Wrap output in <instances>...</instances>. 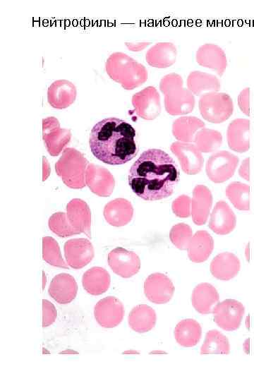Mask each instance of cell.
Returning a JSON list of instances; mask_svg holds the SVG:
<instances>
[{"label": "cell", "mask_w": 254, "mask_h": 381, "mask_svg": "<svg viewBox=\"0 0 254 381\" xmlns=\"http://www.w3.org/2000/svg\"><path fill=\"white\" fill-rule=\"evenodd\" d=\"M214 321L226 331L237 329L245 313L243 304L235 299H226L218 303L212 309Z\"/></svg>", "instance_id": "277c9868"}, {"label": "cell", "mask_w": 254, "mask_h": 381, "mask_svg": "<svg viewBox=\"0 0 254 381\" xmlns=\"http://www.w3.org/2000/svg\"><path fill=\"white\" fill-rule=\"evenodd\" d=\"M171 280L164 274L155 272L150 274L144 282V293L147 298L156 304L169 302L174 293Z\"/></svg>", "instance_id": "52a82bcc"}, {"label": "cell", "mask_w": 254, "mask_h": 381, "mask_svg": "<svg viewBox=\"0 0 254 381\" xmlns=\"http://www.w3.org/2000/svg\"><path fill=\"white\" fill-rule=\"evenodd\" d=\"M42 258L50 265L68 268V265L62 258L58 242L51 236L42 238Z\"/></svg>", "instance_id": "484cf974"}, {"label": "cell", "mask_w": 254, "mask_h": 381, "mask_svg": "<svg viewBox=\"0 0 254 381\" xmlns=\"http://www.w3.org/2000/svg\"><path fill=\"white\" fill-rule=\"evenodd\" d=\"M172 211L179 217H188L191 214V199L186 195L176 198L171 205Z\"/></svg>", "instance_id": "f1b7e54d"}, {"label": "cell", "mask_w": 254, "mask_h": 381, "mask_svg": "<svg viewBox=\"0 0 254 381\" xmlns=\"http://www.w3.org/2000/svg\"><path fill=\"white\" fill-rule=\"evenodd\" d=\"M225 193L233 205L239 210H249V186L241 182H231Z\"/></svg>", "instance_id": "d4e9b609"}, {"label": "cell", "mask_w": 254, "mask_h": 381, "mask_svg": "<svg viewBox=\"0 0 254 381\" xmlns=\"http://www.w3.org/2000/svg\"><path fill=\"white\" fill-rule=\"evenodd\" d=\"M48 225L50 230L59 237H68L80 234L69 223L66 213L56 212L49 219Z\"/></svg>", "instance_id": "4316f807"}, {"label": "cell", "mask_w": 254, "mask_h": 381, "mask_svg": "<svg viewBox=\"0 0 254 381\" xmlns=\"http://www.w3.org/2000/svg\"><path fill=\"white\" fill-rule=\"evenodd\" d=\"M108 264L116 274L123 278L135 275L140 269L138 255L122 247H116L109 253Z\"/></svg>", "instance_id": "8992f818"}, {"label": "cell", "mask_w": 254, "mask_h": 381, "mask_svg": "<svg viewBox=\"0 0 254 381\" xmlns=\"http://www.w3.org/2000/svg\"><path fill=\"white\" fill-rule=\"evenodd\" d=\"M214 249L212 236L205 230L195 232L190 239L187 251L190 261L195 263L203 262L207 260Z\"/></svg>", "instance_id": "ac0fdd59"}, {"label": "cell", "mask_w": 254, "mask_h": 381, "mask_svg": "<svg viewBox=\"0 0 254 381\" xmlns=\"http://www.w3.org/2000/svg\"><path fill=\"white\" fill-rule=\"evenodd\" d=\"M85 184L100 197H108L114 191L115 179L105 168L90 164L85 172Z\"/></svg>", "instance_id": "30bf717a"}, {"label": "cell", "mask_w": 254, "mask_h": 381, "mask_svg": "<svg viewBox=\"0 0 254 381\" xmlns=\"http://www.w3.org/2000/svg\"><path fill=\"white\" fill-rule=\"evenodd\" d=\"M241 263L234 253L224 252L218 254L210 263V270L213 277L228 281L237 275L240 270Z\"/></svg>", "instance_id": "2e32d148"}, {"label": "cell", "mask_w": 254, "mask_h": 381, "mask_svg": "<svg viewBox=\"0 0 254 381\" xmlns=\"http://www.w3.org/2000/svg\"><path fill=\"white\" fill-rule=\"evenodd\" d=\"M123 303L115 296H109L99 300L94 308V315L97 323L105 328L118 326L124 316Z\"/></svg>", "instance_id": "5b68a950"}, {"label": "cell", "mask_w": 254, "mask_h": 381, "mask_svg": "<svg viewBox=\"0 0 254 381\" xmlns=\"http://www.w3.org/2000/svg\"><path fill=\"white\" fill-rule=\"evenodd\" d=\"M212 205L210 190L204 185H197L193 191L191 215L193 222L198 226L206 223Z\"/></svg>", "instance_id": "5bb4252c"}, {"label": "cell", "mask_w": 254, "mask_h": 381, "mask_svg": "<svg viewBox=\"0 0 254 381\" xmlns=\"http://www.w3.org/2000/svg\"><path fill=\"white\" fill-rule=\"evenodd\" d=\"M78 284L75 278L68 273H60L52 279L48 293L59 304H68L75 299Z\"/></svg>", "instance_id": "8fae6325"}, {"label": "cell", "mask_w": 254, "mask_h": 381, "mask_svg": "<svg viewBox=\"0 0 254 381\" xmlns=\"http://www.w3.org/2000/svg\"><path fill=\"white\" fill-rule=\"evenodd\" d=\"M66 215L73 228L91 238V211L84 200L78 198L71 200L66 206Z\"/></svg>", "instance_id": "7c38bea8"}, {"label": "cell", "mask_w": 254, "mask_h": 381, "mask_svg": "<svg viewBox=\"0 0 254 381\" xmlns=\"http://www.w3.org/2000/svg\"><path fill=\"white\" fill-rule=\"evenodd\" d=\"M202 335L200 325L193 319L181 320L174 329V337L177 343L185 347L195 346Z\"/></svg>", "instance_id": "7402d4cb"}, {"label": "cell", "mask_w": 254, "mask_h": 381, "mask_svg": "<svg viewBox=\"0 0 254 381\" xmlns=\"http://www.w3.org/2000/svg\"><path fill=\"white\" fill-rule=\"evenodd\" d=\"M57 317V311L54 305L48 300H42V327H47L52 325Z\"/></svg>", "instance_id": "f546056e"}, {"label": "cell", "mask_w": 254, "mask_h": 381, "mask_svg": "<svg viewBox=\"0 0 254 381\" xmlns=\"http://www.w3.org/2000/svg\"><path fill=\"white\" fill-rule=\"evenodd\" d=\"M173 145L172 150L179 157L182 170L188 175L198 174L203 164L201 155L190 145L179 143Z\"/></svg>", "instance_id": "44dd1931"}, {"label": "cell", "mask_w": 254, "mask_h": 381, "mask_svg": "<svg viewBox=\"0 0 254 381\" xmlns=\"http://www.w3.org/2000/svg\"><path fill=\"white\" fill-rule=\"evenodd\" d=\"M64 250L68 265L75 270L87 265L95 256L92 243L85 238L67 241L64 244Z\"/></svg>", "instance_id": "ba28073f"}, {"label": "cell", "mask_w": 254, "mask_h": 381, "mask_svg": "<svg viewBox=\"0 0 254 381\" xmlns=\"http://www.w3.org/2000/svg\"><path fill=\"white\" fill-rule=\"evenodd\" d=\"M236 224V217L229 205L224 200L218 201L210 215L209 228L215 234L226 235L231 232Z\"/></svg>", "instance_id": "4fadbf2b"}, {"label": "cell", "mask_w": 254, "mask_h": 381, "mask_svg": "<svg viewBox=\"0 0 254 381\" xmlns=\"http://www.w3.org/2000/svg\"><path fill=\"white\" fill-rule=\"evenodd\" d=\"M86 164L87 161L78 152L67 151L56 162L55 169L66 186L80 189L86 186Z\"/></svg>", "instance_id": "3957f363"}, {"label": "cell", "mask_w": 254, "mask_h": 381, "mask_svg": "<svg viewBox=\"0 0 254 381\" xmlns=\"http://www.w3.org/2000/svg\"><path fill=\"white\" fill-rule=\"evenodd\" d=\"M179 167L173 158L160 149L144 151L128 173V184L139 198L149 201L170 196L179 181Z\"/></svg>", "instance_id": "6da1fadb"}, {"label": "cell", "mask_w": 254, "mask_h": 381, "mask_svg": "<svg viewBox=\"0 0 254 381\" xmlns=\"http://www.w3.org/2000/svg\"><path fill=\"white\" fill-rule=\"evenodd\" d=\"M156 320L155 310L147 304H139L133 308L128 318L130 327L138 333L151 330L155 326Z\"/></svg>", "instance_id": "ffe728a7"}, {"label": "cell", "mask_w": 254, "mask_h": 381, "mask_svg": "<svg viewBox=\"0 0 254 381\" xmlns=\"http://www.w3.org/2000/svg\"><path fill=\"white\" fill-rule=\"evenodd\" d=\"M249 159H246L240 167L238 174L241 177L249 181Z\"/></svg>", "instance_id": "4dcf8cb0"}, {"label": "cell", "mask_w": 254, "mask_h": 381, "mask_svg": "<svg viewBox=\"0 0 254 381\" xmlns=\"http://www.w3.org/2000/svg\"><path fill=\"white\" fill-rule=\"evenodd\" d=\"M110 284L109 273L101 267H91L83 274L82 277L84 289L93 296L105 293L109 289Z\"/></svg>", "instance_id": "d6986e66"}, {"label": "cell", "mask_w": 254, "mask_h": 381, "mask_svg": "<svg viewBox=\"0 0 254 381\" xmlns=\"http://www.w3.org/2000/svg\"><path fill=\"white\" fill-rule=\"evenodd\" d=\"M103 214L106 222L111 226H123L131 221L133 207L128 200L116 198L106 204Z\"/></svg>", "instance_id": "9a60e30c"}, {"label": "cell", "mask_w": 254, "mask_h": 381, "mask_svg": "<svg viewBox=\"0 0 254 381\" xmlns=\"http://www.w3.org/2000/svg\"><path fill=\"white\" fill-rule=\"evenodd\" d=\"M229 351V342L225 335L216 329L210 330L206 333L204 343L200 349L202 355L228 354Z\"/></svg>", "instance_id": "603a6c76"}, {"label": "cell", "mask_w": 254, "mask_h": 381, "mask_svg": "<svg viewBox=\"0 0 254 381\" xmlns=\"http://www.w3.org/2000/svg\"><path fill=\"white\" fill-rule=\"evenodd\" d=\"M135 129L127 121L109 117L96 123L91 129L89 145L92 155L110 165L123 164L138 152Z\"/></svg>", "instance_id": "7a4b0ae2"}, {"label": "cell", "mask_w": 254, "mask_h": 381, "mask_svg": "<svg viewBox=\"0 0 254 381\" xmlns=\"http://www.w3.org/2000/svg\"><path fill=\"white\" fill-rule=\"evenodd\" d=\"M193 236L192 229L185 223H179L174 225L169 233V238L171 243L177 248L183 250L188 248Z\"/></svg>", "instance_id": "83f0119b"}, {"label": "cell", "mask_w": 254, "mask_h": 381, "mask_svg": "<svg viewBox=\"0 0 254 381\" xmlns=\"http://www.w3.org/2000/svg\"><path fill=\"white\" fill-rule=\"evenodd\" d=\"M247 121H235L229 129V146L238 152H245L249 147L247 138L248 133Z\"/></svg>", "instance_id": "cb8c5ba5"}, {"label": "cell", "mask_w": 254, "mask_h": 381, "mask_svg": "<svg viewBox=\"0 0 254 381\" xmlns=\"http://www.w3.org/2000/svg\"><path fill=\"white\" fill-rule=\"evenodd\" d=\"M219 300V295L215 287L206 282L198 284L191 295L193 308L202 315L211 313Z\"/></svg>", "instance_id": "e0dca14e"}, {"label": "cell", "mask_w": 254, "mask_h": 381, "mask_svg": "<svg viewBox=\"0 0 254 381\" xmlns=\"http://www.w3.org/2000/svg\"><path fill=\"white\" fill-rule=\"evenodd\" d=\"M43 273V284H42V288L43 289H44V286H45V284H46V276L44 274V272H42Z\"/></svg>", "instance_id": "1f68e13d"}, {"label": "cell", "mask_w": 254, "mask_h": 381, "mask_svg": "<svg viewBox=\"0 0 254 381\" xmlns=\"http://www.w3.org/2000/svg\"><path fill=\"white\" fill-rule=\"evenodd\" d=\"M238 162V159L228 152L215 154L207 162V176L214 183L224 182L233 176Z\"/></svg>", "instance_id": "9c48e42d"}]
</instances>
